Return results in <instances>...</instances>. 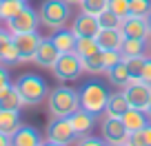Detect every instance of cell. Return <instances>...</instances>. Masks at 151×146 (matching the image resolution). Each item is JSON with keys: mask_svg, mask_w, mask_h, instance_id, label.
Here are the masks:
<instances>
[{"mask_svg": "<svg viewBox=\"0 0 151 146\" xmlns=\"http://www.w3.org/2000/svg\"><path fill=\"white\" fill-rule=\"evenodd\" d=\"M7 36H9V31H5V29H0V40H2V38H7Z\"/></svg>", "mask_w": 151, "mask_h": 146, "instance_id": "40", "label": "cell"}, {"mask_svg": "<svg viewBox=\"0 0 151 146\" xmlns=\"http://www.w3.org/2000/svg\"><path fill=\"white\" fill-rule=\"evenodd\" d=\"M73 51L80 58H89V56H93V53L100 51V44H98L96 38H78L76 40V49Z\"/></svg>", "mask_w": 151, "mask_h": 146, "instance_id": "25", "label": "cell"}, {"mask_svg": "<svg viewBox=\"0 0 151 146\" xmlns=\"http://www.w3.org/2000/svg\"><path fill=\"white\" fill-rule=\"evenodd\" d=\"M140 80L147 82V84H151V56H147V60H145V66H142V73H140Z\"/></svg>", "mask_w": 151, "mask_h": 146, "instance_id": "36", "label": "cell"}, {"mask_svg": "<svg viewBox=\"0 0 151 146\" xmlns=\"http://www.w3.org/2000/svg\"><path fill=\"white\" fill-rule=\"evenodd\" d=\"M38 16H40V24L56 31L67 27V20L71 18V7L67 0H45L38 9Z\"/></svg>", "mask_w": 151, "mask_h": 146, "instance_id": "4", "label": "cell"}, {"mask_svg": "<svg viewBox=\"0 0 151 146\" xmlns=\"http://www.w3.org/2000/svg\"><path fill=\"white\" fill-rule=\"evenodd\" d=\"M40 36L38 31H29V33H16L14 42L16 49H18V60L20 62H33V56H36V49L40 44Z\"/></svg>", "mask_w": 151, "mask_h": 146, "instance_id": "10", "label": "cell"}, {"mask_svg": "<svg viewBox=\"0 0 151 146\" xmlns=\"http://www.w3.org/2000/svg\"><path fill=\"white\" fill-rule=\"evenodd\" d=\"M129 108V100L124 95L122 89H118L116 93H109L107 106H104V115H111V118H122Z\"/></svg>", "mask_w": 151, "mask_h": 146, "instance_id": "17", "label": "cell"}, {"mask_svg": "<svg viewBox=\"0 0 151 146\" xmlns=\"http://www.w3.org/2000/svg\"><path fill=\"white\" fill-rule=\"evenodd\" d=\"M76 142H78V144H82V146H102V144H104L102 137H91V135H80Z\"/></svg>", "mask_w": 151, "mask_h": 146, "instance_id": "35", "label": "cell"}, {"mask_svg": "<svg viewBox=\"0 0 151 146\" xmlns=\"http://www.w3.org/2000/svg\"><path fill=\"white\" fill-rule=\"evenodd\" d=\"M78 95H80V108H85L93 115L104 113V106H107V100H109V89L102 82L98 80L85 82L78 89Z\"/></svg>", "mask_w": 151, "mask_h": 146, "instance_id": "3", "label": "cell"}, {"mask_svg": "<svg viewBox=\"0 0 151 146\" xmlns=\"http://www.w3.org/2000/svg\"><path fill=\"white\" fill-rule=\"evenodd\" d=\"M145 60H147L145 53H142V56H133V58H124V62H127V69H129V73H131V80L140 78L142 66H145Z\"/></svg>", "mask_w": 151, "mask_h": 146, "instance_id": "32", "label": "cell"}, {"mask_svg": "<svg viewBox=\"0 0 151 146\" xmlns=\"http://www.w3.org/2000/svg\"><path fill=\"white\" fill-rule=\"evenodd\" d=\"M60 58V51L56 49V44L51 42V38H42L40 44L36 49V56H33V62L42 69H51L56 64V60Z\"/></svg>", "mask_w": 151, "mask_h": 146, "instance_id": "13", "label": "cell"}, {"mask_svg": "<svg viewBox=\"0 0 151 146\" xmlns=\"http://www.w3.org/2000/svg\"><path fill=\"white\" fill-rule=\"evenodd\" d=\"M96 118H98V115L89 113V111H85V108H78L76 113L69 115V122H71V126L76 128L78 137H80V135H87V133L96 126Z\"/></svg>", "mask_w": 151, "mask_h": 146, "instance_id": "16", "label": "cell"}, {"mask_svg": "<svg viewBox=\"0 0 151 146\" xmlns=\"http://www.w3.org/2000/svg\"><path fill=\"white\" fill-rule=\"evenodd\" d=\"M122 91H124V95H127V100H129V106L142 108V111L147 108V102H149V98H151V84H147L140 78H136V80H131Z\"/></svg>", "mask_w": 151, "mask_h": 146, "instance_id": "9", "label": "cell"}, {"mask_svg": "<svg viewBox=\"0 0 151 146\" xmlns=\"http://www.w3.org/2000/svg\"><path fill=\"white\" fill-rule=\"evenodd\" d=\"M67 2H69V5H71V2H78V5H80V0H67Z\"/></svg>", "mask_w": 151, "mask_h": 146, "instance_id": "43", "label": "cell"}, {"mask_svg": "<svg viewBox=\"0 0 151 146\" xmlns=\"http://www.w3.org/2000/svg\"><path fill=\"white\" fill-rule=\"evenodd\" d=\"M76 33L71 31V29H56L53 31V36H51V42L56 44V49L60 53H69V51H73L76 49Z\"/></svg>", "mask_w": 151, "mask_h": 146, "instance_id": "20", "label": "cell"}, {"mask_svg": "<svg viewBox=\"0 0 151 146\" xmlns=\"http://www.w3.org/2000/svg\"><path fill=\"white\" fill-rule=\"evenodd\" d=\"M102 60H104V71H107L118 60H122V56H120V51H102Z\"/></svg>", "mask_w": 151, "mask_h": 146, "instance_id": "34", "label": "cell"}, {"mask_svg": "<svg viewBox=\"0 0 151 146\" xmlns=\"http://www.w3.org/2000/svg\"><path fill=\"white\" fill-rule=\"evenodd\" d=\"M122 31L120 29H102L96 33V40H98L100 49L102 51H120V44H122Z\"/></svg>", "mask_w": 151, "mask_h": 146, "instance_id": "14", "label": "cell"}, {"mask_svg": "<svg viewBox=\"0 0 151 146\" xmlns=\"http://www.w3.org/2000/svg\"><path fill=\"white\" fill-rule=\"evenodd\" d=\"M14 84H16V89H18L20 98H22L24 106H38V104H42L45 100H47V95H49L47 82L40 75H36V73H22Z\"/></svg>", "mask_w": 151, "mask_h": 146, "instance_id": "2", "label": "cell"}, {"mask_svg": "<svg viewBox=\"0 0 151 146\" xmlns=\"http://www.w3.org/2000/svg\"><path fill=\"white\" fill-rule=\"evenodd\" d=\"M9 84H11V78H9V71H7V64L0 62V89H5Z\"/></svg>", "mask_w": 151, "mask_h": 146, "instance_id": "37", "label": "cell"}, {"mask_svg": "<svg viewBox=\"0 0 151 146\" xmlns=\"http://www.w3.org/2000/svg\"><path fill=\"white\" fill-rule=\"evenodd\" d=\"M104 73H107V80L111 82V86H116V89H124V86L131 82V73H129V69H127L124 58L118 60L113 66H109Z\"/></svg>", "mask_w": 151, "mask_h": 146, "instance_id": "15", "label": "cell"}, {"mask_svg": "<svg viewBox=\"0 0 151 146\" xmlns=\"http://www.w3.org/2000/svg\"><path fill=\"white\" fill-rule=\"evenodd\" d=\"M151 14V0H129V16L147 18Z\"/></svg>", "mask_w": 151, "mask_h": 146, "instance_id": "30", "label": "cell"}, {"mask_svg": "<svg viewBox=\"0 0 151 146\" xmlns=\"http://www.w3.org/2000/svg\"><path fill=\"white\" fill-rule=\"evenodd\" d=\"M24 2H27V0H24Z\"/></svg>", "mask_w": 151, "mask_h": 146, "instance_id": "44", "label": "cell"}, {"mask_svg": "<svg viewBox=\"0 0 151 146\" xmlns=\"http://www.w3.org/2000/svg\"><path fill=\"white\" fill-rule=\"evenodd\" d=\"M78 140V133L71 126L69 118H53L47 126V142L53 146H65Z\"/></svg>", "mask_w": 151, "mask_h": 146, "instance_id": "6", "label": "cell"}, {"mask_svg": "<svg viewBox=\"0 0 151 146\" xmlns=\"http://www.w3.org/2000/svg\"><path fill=\"white\" fill-rule=\"evenodd\" d=\"M145 111H147V115L151 118V98H149V102H147V108H145Z\"/></svg>", "mask_w": 151, "mask_h": 146, "instance_id": "39", "label": "cell"}, {"mask_svg": "<svg viewBox=\"0 0 151 146\" xmlns=\"http://www.w3.org/2000/svg\"><path fill=\"white\" fill-rule=\"evenodd\" d=\"M129 144L133 146H151V122L138 131L129 133Z\"/></svg>", "mask_w": 151, "mask_h": 146, "instance_id": "27", "label": "cell"}, {"mask_svg": "<svg viewBox=\"0 0 151 146\" xmlns=\"http://www.w3.org/2000/svg\"><path fill=\"white\" fill-rule=\"evenodd\" d=\"M24 104L22 98H20L16 84H9L5 89H0V108H14V111H20Z\"/></svg>", "mask_w": 151, "mask_h": 146, "instance_id": "22", "label": "cell"}, {"mask_svg": "<svg viewBox=\"0 0 151 146\" xmlns=\"http://www.w3.org/2000/svg\"><path fill=\"white\" fill-rule=\"evenodd\" d=\"M47 106H49L51 118H69L71 113H76L80 108L78 89H71L67 84H60L56 89H51L47 95Z\"/></svg>", "mask_w": 151, "mask_h": 146, "instance_id": "1", "label": "cell"}, {"mask_svg": "<svg viewBox=\"0 0 151 146\" xmlns=\"http://www.w3.org/2000/svg\"><path fill=\"white\" fill-rule=\"evenodd\" d=\"M24 5H27L24 0H0V20L7 22V20L14 18Z\"/></svg>", "mask_w": 151, "mask_h": 146, "instance_id": "26", "label": "cell"}, {"mask_svg": "<svg viewBox=\"0 0 151 146\" xmlns=\"http://www.w3.org/2000/svg\"><path fill=\"white\" fill-rule=\"evenodd\" d=\"M98 22H100V27H102V29H120V22H122V20H120L118 16L107 7V9L98 16Z\"/></svg>", "mask_w": 151, "mask_h": 146, "instance_id": "31", "label": "cell"}, {"mask_svg": "<svg viewBox=\"0 0 151 146\" xmlns=\"http://www.w3.org/2000/svg\"><path fill=\"white\" fill-rule=\"evenodd\" d=\"M120 31H122L124 38H142L149 40V24H147V18H140V16H127V18L120 22Z\"/></svg>", "mask_w": 151, "mask_h": 146, "instance_id": "12", "label": "cell"}, {"mask_svg": "<svg viewBox=\"0 0 151 146\" xmlns=\"http://www.w3.org/2000/svg\"><path fill=\"white\" fill-rule=\"evenodd\" d=\"M100 128H102L104 144H129V131H127V126L122 124L120 118L107 115V118L102 120V126Z\"/></svg>", "mask_w": 151, "mask_h": 146, "instance_id": "8", "label": "cell"}, {"mask_svg": "<svg viewBox=\"0 0 151 146\" xmlns=\"http://www.w3.org/2000/svg\"><path fill=\"white\" fill-rule=\"evenodd\" d=\"M120 120H122V124L127 126L129 133L138 131V128L147 126V124L151 122V118L147 115V111H142V108H133V106H129V108H127V113H124Z\"/></svg>", "mask_w": 151, "mask_h": 146, "instance_id": "19", "label": "cell"}, {"mask_svg": "<svg viewBox=\"0 0 151 146\" xmlns=\"http://www.w3.org/2000/svg\"><path fill=\"white\" fill-rule=\"evenodd\" d=\"M145 49H147V40H142V38H122V44H120V56H122V58L142 56Z\"/></svg>", "mask_w": 151, "mask_h": 146, "instance_id": "24", "label": "cell"}, {"mask_svg": "<svg viewBox=\"0 0 151 146\" xmlns=\"http://www.w3.org/2000/svg\"><path fill=\"white\" fill-rule=\"evenodd\" d=\"M9 144H11V137L0 131V146H9Z\"/></svg>", "mask_w": 151, "mask_h": 146, "instance_id": "38", "label": "cell"}, {"mask_svg": "<svg viewBox=\"0 0 151 146\" xmlns=\"http://www.w3.org/2000/svg\"><path fill=\"white\" fill-rule=\"evenodd\" d=\"M51 71H53V75H56V80H60V82H76L85 73L82 58L76 51L60 53V58H58L56 64L51 66Z\"/></svg>", "mask_w": 151, "mask_h": 146, "instance_id": "5", "label": "cell"}, {"mask_svg": "<svg viewBox=\"0 0 151 146\" xmlns=\"http://www.w3.org/2000/svg\"><path fill=\"white\" fill-rule=\"evenodd\" d=\"M71 31L76 33V38H96V33L100 31V22H98V16H91V14H80L76 16L73 24H71Z\"/></svg>", "mask_w": 151, "mask_h": 146, "instance_id": "11", "label": "cell"}, {"mask_svg": "<svg viewBox=\"0 0 151 146\" xmlns=\"http://www.w3.org/2000/svg\"><path fill=\"white\" fill-rule=\"evenodd\" d=\"M147 24H149V33H151V14L147 16Z\"/></svg>", "mask_w": 151, "mask_h": 146, "instance_id": "41", "label": "cell"}, {"mask_svg": "<svg viewBox=\"0 0 151 146\" xmlns=\"http://www.w3.org/2000/svg\"><path fill=\"white\" fill-rule=\"evenodd\" d=\"M80 7H82V11H85V14L100 16V14L109 7V0H80Z\"/></svg>", "mask_w": 151, "mask_h": 146, "instance_id": "29", "label": "cell"}, {"mask_svg": "<svg viewBox=\"0 0 151 146\" xmlns=\"http://www.w3.org/2000/svg\"><path fill=\"white\" fill-rule=\"evenodd\" d=\"M20 111H14V108H0V131L5 135H14L20 128Z\"/></svg>", "mask_w": 151, "mask_h": 146, "instance_id": "21", "label": "cell"}, {"mask_svg": "<svg viewBox=\"0 0 151 146\" xmlns=\"http://www.w3.org/2000/svg\"><path fill=\"white\" fill-rule=\"evenodd\" d=\"M11 144H16V146H40L42 144V137H40V133L33 126L20 124V128L11 135Z\"/></svg>", "mask_w": 151, "mask_h": 146, "instance_id": "18", "label": "cell"}, {"mask_svg": "<svg viewBox=\"0 0 151 146\" xmlns=\"http://www.w3.org/2000/svg\"><path fill=\"white\" fill-rule=\"evenodd\" d=\"M147 49H149V53H151V36H149V40H147Z\"/></svg>", "mask_w": 151, "mask_h": 146, "instance_id": "42", "label": "cell"}, {"mask_svg": "<svg viewBox=\"0 0 151 146\" xmlns=\"http://www.w3.org/2000/svg\"><path fill=\"white\" fill-rule=\"evenodd\" d=\"M82 66L87 73H104V60H102V49L89 58H82Z\"/></svg>", "mask_w": 151, "mask_h": 146, "instance_id": "28", "label": "cell"}, {"mask_svg": "<svg viewBox=\"0 0 151 146\" xmlns=\"http://www.w3.org/2000/svg\"><path fill=\"white\" fill-rule=\"evenodd\" d=\"M109 9L118 16L120 20H124L129 16V0H109Z\"/></svg>", "mask_w": 151, "mask_h": 146, "instance_id": "33", "label": "cell"}, {"mask_svg": "<svg viewBox=\"0 0 151 146\" xmlns=\"http://www.w3.org/2000/svg\"><path fill=\"white\" fill-rule=\"evenodd\" d=\"M0 62L7 66L11 64H20L18 60V49H16V42H14V36H7V38L0 40Z\"/></svg>", "mask_w": 151, "mask_h": 146, "instance_id": "23", "label": "cell"}, {"mask_svg": "<svg viewBox=\"0 0 151 146\" xmlns=\"http://www.w3.org/2000/svg\"><path fill=\"white\" fill-rule=\"evenodd\" d=\"M38 24H40L38 11L31 9L29 5H24L14 18L7 20V31L11 36H16V33H29V31H38Z\"/></svg>", "mask_w": 151, "mask_h": 146, "instance_id": "7", "label": "cell"}]
</instances>
